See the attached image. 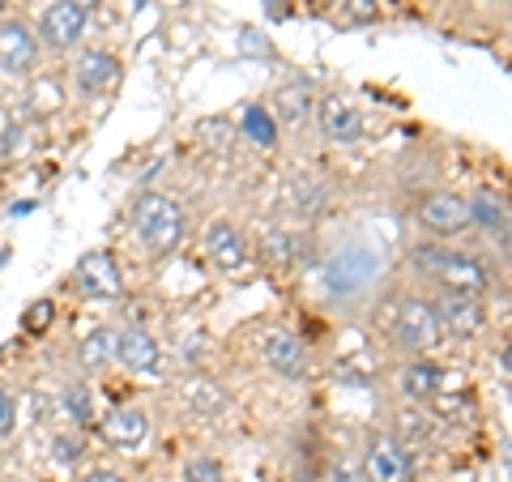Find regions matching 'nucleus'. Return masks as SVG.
Returning <instances> with one entry per match:
<instances>
[{
  "instance_id": "nucleus-1",
  "label": "nucleus",
  "mask_w": 512,
  "mask_h": 482,
  "mask_svg": "<svg viewBox=\"0 0 512 482\" xmlns=\"http://www.w3.org/2000/svg\"><path fill=\"white\" fill-rule=\"evenodd\" d=\"M133 231L150 256H167L180 248V239H184V210L171 197H163V192H150L133 210Z\"/></svg>"
},
{
  "instance_id": "nucleus-2",
  "label": "nucleus",
  "mask_w": 512,
  "mask_h": 482,
  "mask_svg": "<svg viewBox=\"0 0 512 482\" xmlns=\"http://www.w3.org/2000/svg\"><path fill=\"white\" fill-rule=\"evenodd\" d=\"M389 337H393L397 350H406V355H414V359H427L444 337V325H440L436 308H431V299H402L397 303Z\"/></svg>"
},
{
  "instance_id": "nucleus-3",
  "label": "nucleus",
  "mask_w": 512,
  "mask_h": 482,
  "mask_svg": "<svg viewBox=\"0 0 512 482\" xmlns=\"http://www.w3.org/2000/svg\"><path fill=\"white\" fill-rule=\"evenodd\" d=\"M376 273H380V261H376L372 248L346 244L325 261V278H320V286H325V295H333V299H355L376 282Z\"/></svg>"
},
{
  "instance_id": "nucleus-4",
  "label": "nucleus",
  "mask_w": 512,
  "mask_h": 482,
  "mask_svg": "<svg viewBox=\"0 0 512 482\" xmlns=\"http://www.w3.org/2000/svg\"><path fill=\"white\" fill-rule=\"evenodd\" d=\"M431 278H436L444 291H453V295H470V299H478L491 286V278H487V269H483V261H474V256H466V252H440V248H427V252H419L414 256Z\"/></svg>"
},
{
  "instance_id": "nucleus-5",
  "label": "nucleus",
  "mask_w": 512,
  "mask_h": 482,
  "mask_svg": "<svg viewBox=\"0 0 512 482\" xmlns=\"http://www.w3.org/2000/svg\"><path fill=\"white\" fill-rule=\"evenodd\" d=\"M316 124H320V133H325L333 146H359L363 133H367L363 111L350 99H342V94H325V99H316Z\"/></svg>"
},
{
  "instance_id": "nucleus-6",
  "label": "nucleus",
  "mask_w": 512,
  "mask_h": 482,
  "mask_svg": "<svg viewBox=\"0 0 512 482\" xmlns=\"http://www.w3.org/2000/svg\"><path fill=\"white\" fill-rule=\"evenodd\" d=\"M363 478L367 482H414L410 448L393 436H376L363 453Z\"/></svg>"
},
{
  "instance_id": "nucleus-7",
  "label": "nucleus",
  "mask_w": 512,
  "mask_h": 482,
  "mask_svg": "<svg viewBox=\"0 0 512 482\" xmlns=\"http://www.w3.org/2000/svg\"><path fill=\"white\" fill-rule=\"evenodd\" d=\"M73 286L86 299H116L124 291V278H120V265L111 261V252H86L73 269Z\"/></svg>"
},
{
  "instance_id": "nucleus-8",
  "label": "nucleus",
  "mask_w": 512,
  "mask_h": 482,
  "mask_svg": "<svg viewBox=\"0 0 512 482\" xmlns=\"http://www.w3.org/2000/svg\"><path fill=\"white\" fill-rule=\"evenodd\" d=\"M414 218H419L423 231H431V235H457L470 227V205H466V197H457V192H427L419 201V210H414Z\"/></svg>"
},
{
  "instance_id": "nucleus-9",
  "label": "nucleus",
  "mask_w": 512,
  "mask_h": 482,
  "mask_svg": "<svg viewBox=\"0 0 512 482\" xmlns=\"http://www.w3.org/2000/svg\"><path fill=\"white\" fill-rule=\"evenodd\" d=\"M86 22H90L86 9L69 5V0H56V5L43 9V18H39V39L47 47H56V52H69V47L86 35Z\"/></svg>"
},
{
  "instance_id": "nucleus-10",
  "label": "nucleus",
  "mask_w": 512,
  "mask_h": 482,
  "mask_svg": "<svg viewBox=\"0 0 512 482\" xmlns=\"http://www.w3.org/2000/svg\"><path fill=\"white\" fill-rule=\"evenodd\" d=\"M116 359L137 376H158L163 372V346H158L146 329H120L116 333Z\"/></svg>"
},
{
  "instance_id": "nucleus-11",
  "label": "nucleus",
  "mask_w": 512,
  "mask_h": 482,
  "mask_svg": "<svg viewBox=\"0 0 512 482\" xmlns=\"http://www.w3.org/2000/svg\"><path fill=\"white\" fill-rule=\"evenodd\" d=\"M261 355L269 363V372L282 376V380H299L303 372H308V346L299 342L295 333H269L265 337V346H261Z\"/></svg>"
},
{
  "instance_id": "nucleus-12",
  "label": "nucleus",
  "mask_w": 512,
  "mask_h": 482,
  "mask_svg": "<svg viewBox=\"0 0 512 482\" xmlns=\"http://www.w3.org/2000/svg\"><path fill=\"white\" fill-rule=\"evenodd\" d=\"M39 60V43L22 22H0V69L5 73H30Z\"/></svg>"
},
{
  "instance_id": "nucleus-13",
  "label": "nucleus",
  "mask_w": 512,
  "mask_h": 482,
  "mask_svg": "<svg viewBox=\"0 0 512 482\" xmlns=\"http://www.w3.org/2000/svg\"><path fill=\"white\" fill-rule=\"evenodd\" d=\"M201 244H205V256H210V265H214V269H239V265L248 261V239L239 235L231 222H222V218L205 227V239H201Z\"/></svg>"
},
{
  "instance_id": "nucleus-14",
  "label": "nucleus",
  "mask_w": 512,
  "mask_h": 482,
  "mask_svg": "<svg viewBox=\"0 0 512 482\" xmlns=\"http://www.w3.org/2000/svg\"><path fill=\"white\" fill-rule=\"evenodd\" d=\"M99 431H103L107 444H116V448H137L141 440L150 436V419H146V410H137V406H116V410L103 414Z\"/></svg>"
},
{
  "instance_id": "nucleus-15",
  "label": "nucleus",
  "mask_w": 512,
  "mask_h": 482,
  "mask_svg": "<svg viewBox=\"0 0 512 482\" xmlns=\"http://www.w3.org/2000/svg\"><path fill=\"white\" fill-rule=\"evenodd\" d=\"M73 77H77V90L82 94H107L120 82V60L111 52H82L77 56Z\"/></svg>"
},
{
  "instance_id": "nucleus-16",
  "label": "nucleus",
  "mask_w": 512,
  "mask_h": 482,
  "mask_svg": "<svg viewBox=\"0 0 512 482\" xmlns=\"http://www.w3.org/2000/svg\"><path fill=\"white\" fill-rule=\"evenodd\" d=\"M436 316H440V325L444 329H453V333H474L478 325H483V308H478V299L470 295H453V291H444L436 303Z\"/></svg>"
},
{
  "instance_id": "nucleus-17",
  "label": "nucleus",
  "mask_w": 512,
  "mask_h": 482,
  "mask_svg": "<svg viewBox=\"0 0 512 482\" xmlns=\"http://www.w3.org/2000/svg\"><path fill=\"white\" fill-rule=\"evenodd\" d=\"M444 389V367L431 363V359H414L406 372H402V393L414 401H427Z\"/></svg>"
},
{
  "instance_id": "nucleus-18",
  "label": "nucleus",
  "mask_w": 512,
  "mask_h": 482,
  "mask_svg": "<svg viewBox=\"0 0 512 482\" xmlns=\"http://www.w3.org/2000/svg\"><path fill=\"white\" fill-rule=\"evenodd\" d=\"M77 359H82V367H103V363H111L116 359V333L111 329H90L82 342H77Z\"/></svg>"
},
{
  "instance_id": "nucleus-19",
  "label": "nucleus",
  "mask_w": 512,
  "mask_h": 482,
  "mask_svg": "<svg viewBox=\"0 0 512 482\" xmlns=\"http://www.w3.org/2000/svg\"><path fill=\"white\" fill-rule=\"evenodd\" d=\"M466 205H470V222H478L483 231L495 235V227H500V218H504V205H508V201H504V197H495L491 188H478Z\"/></svg>"
},
{
  "instance_id": "nucleus-20",
  "label": "nucleus",
  "mask_w": 512,
  "mask_h": 482,
  "mask_svg": "<svg viewBox=\"0 0 512 482\" xmlns=\"http://www.w3.org/2000/svg\"><path fill=\"white\" fill-rule=\"evenodd\" d=\"M312 107H316V103H312V94H308V86H303V82L286 86V90L278 94V116H282L286 124H303Z\"/></svg>"
},
{
  "instance_id": "nucleus-21",
  "label": "nucleus",
  "mask_w": 512,
  "mask_h": 482,
  "mask_svg": "<svg viewBox=\"0 0 512 482\" xmlns=\"http://www.w3.org/2000/svg\"><path fill=\"white\" fill-rule=\"evenodd\" d=\"M64 414H69L77 427H86L94 419V397L86 384H69V389H64Z\"/></svg>"
},
{
  "instance_id": "nucleus-22",
  "label": "nucleus",
  "mask_w": 512,
  "mask_h": 482,
  "mask_svg": "<svg viewBox=\"0 0 512 482\" xmlns=\"http://www.w3.org/2000/svg\"><path fill=\"white\" fill-rule=\"evenodd\" d=\"M244 128H248V137H256V146H265V150L278 141L274 120H269L265 107H248V111H244Z\"/></svg>"
},
{
  "instance_id": "nucleus-23",
  "label": "nucleus",
  "mask_w": 512,
  "mask_h": 482,
  "mask_svg": "<svg viewBox=\"0 0 512 482\" xmlns=\"http://www.w3.org/2000/svg\"><path fill=\"white\" fill-rule=\"evenodd\" d=\"M184 482H222V465L214 457H192L184 465Z\"/></svg>"
},
{
  "instance_id": "nucleus-24",
  "label": "nucleus",
  "mask_w": 512,
  "mask_h": 482,
  "mask_svg": "<svg viewBox=\"0 0 512 482\" xmlns=\"http://www.w3.org/2000/svg\"><path fill=\"white\" fill-rule=\"evenodd\" d=\"M325 482H367V478H363V470H359V461L338 457V461H329Z\"/></svg>"
},
{
  "instance_id": "nucleus-25",
  "label": "nucleus",
  "mask_w": 512,
  "mask_h": 482,
  "mask_svg": "<svg viewBox=\"0 0 512 482\" xmlns=\"http://www.w3.org/2000/svg\"><path fill=\"white\" fill-rule=\"evenodd\" d=\"M82 436H52V457L60 461V465H73L77 457H82Z\"/></svg>"
},
{
  "instance_id": "nucleus-26",
  "label": "nucleus",
  "mask_w": 512,
  "mask_h": 482,
  "mask_svg": "<svg viewBox=\"0 0 512 482\" xmlns=\"http://www.w3.org/2000/svg\"><path fill=\"white\" fill-rule=\"evenodd\" d=\"M188 397H192V406H197L201 414H218L222 406H227V397H222V393H214L210 384H197V389H192Z\"/></svg>"
},
{
  "instance_id": "nucleus-27",
  "label": "nucleus",
  "mask_w": 512,
  "mask_h": 482,
  "mask_svg": "<svg viewBox=\"0 0 512 482\" xmlns=\"http://www.w3.org/2000/svg\"><path fill=\"white\" fill-rule=\"evenodd\" d=\"M52 316H56V308H52L47 299L30 303V312H26V329H30V333H43L47 325H52Z\"/></svg>"
},
{
  "instance_id": "nucleus-28",
  "label": "nucleus",
  "mask_w": 512,
  "mask_h": 482,
  "mask_svg": "<svg viewBox=\"0 0 512 482\" xmlns=\"http://www.w3.org/2000/svg\"><path fill=\"white\" fill-rule=\"evenodd\" d=\"M342 13H346V22H367L376 13V0H338Z\"/></svg>"
},
{
  "instance_id": "nucleus-29",
  "label": "nucleus",
  "mask_w": 512,
  "mask_h": 482,
  "mask_svg": "<svg viewBox=\"0 0 512 482\" xmlns=\"http://www.w3.org/2000/svg\"><path fill=\"white\" fill-rule=\"evenodd\" d=\"M495 235H500V252L512 261V205H504V218H500V227H495Z\"/></svg>"
},
{
  "instance_id": "nucleus-30",
  "label": "nucleus",
  "mask_w": 512,
  "mask_h": 482,
  "mask_svg": "<svg viewBox=\"0 0 512 482\" xmlns=\"http://www.w3.org/2000/svg\"><path fill=\"white\" fill-rule=\"evenodd\" d=\"M13 414H18V410H13V397L0 389V436H9V431H13Z\"/></svg>"
},
{
  "instance_id": "nucleus-31",
  "label": "nucleus",
  "mask_w": 512,
  "mask_h": 482,
  "mask_svg": "<svg viewBox=\"0 0 512 482\" xmlns=\"http://www.w3.org/2000/svg\"><path fill=\"white\" fill-rule=\"evenodd\" d=\"M82 482H124V478H120L116 470H90Z\"/></svg>"
},
{
  "instance_id": "nucleus-32",
  "label": "nucleus",
  "mask_w": 512,
  "mask_h": 482,
  "mask_svg": "<svg viewBox=\"0 0 512 482\" xmlns=\"http://www.w3.org/2000/svg\"><path fill=\"white\" fill-rule=\"evenodd\" d=\"M69 5H77V9H86V13H90V9H99L103 0H69Z\"/></svg>"
},
{
  "instance_id": "nucleus-33",
  "label": "nucleus",
  "mask_w": 512,
  "mask_h": 482,
  "mask_svg": "<svg viewBox=\"0 0 512 482\" xmlns=\"http://www.w3.org/2000/svg\"><path fill=\"white\" fill-rule=\"evenodd\" d=\"M295 482H320V478H308V474H299V478H295Z\"/></svg>"
},
{
  "instance_id": "nucleus-34",
  "label": "nucleus",
  "mask_w": 512,
  "mask_h": 482,
  "mask_svg": "<svg viewBox=\"0 0 512 482\" xmlns=\"http://www.w3.org/2000/svg\"><path fill=\"white\" fill-rule=\"evenodd\" d=\"M269 5H274V9H278V5H282V0H269Z\"/></svg>"
},
{
  "instance_id": "nucleus-35",
  "label": "nucleus",
  "mask_w": 512,
  "mask_h": 482,
  "mask_svg": "<svg viewBox=\"0 0 512 482\" xmlns=\"http://www.w3.org/2000/svg\"><path fill=\"white\" fill-rule=\"evenodd\" d=\"M312 5H325V0H312Z\"/></svg>"
},
{
  "instance_id": "nucleus-36",
  "label": "nucleus",
  "mask_w": 512,
  "mask_h": 482,
  "mask_svg": "<svg viewBox=\"0 0 512 482\" xmlns=\"http://www.w3.org/2000/svg\"><path fill=\"white\" fill-rule=\"evenodd\" d=\"M0 5H5V0H0Z\"/></svg>"
}]
</instances>
